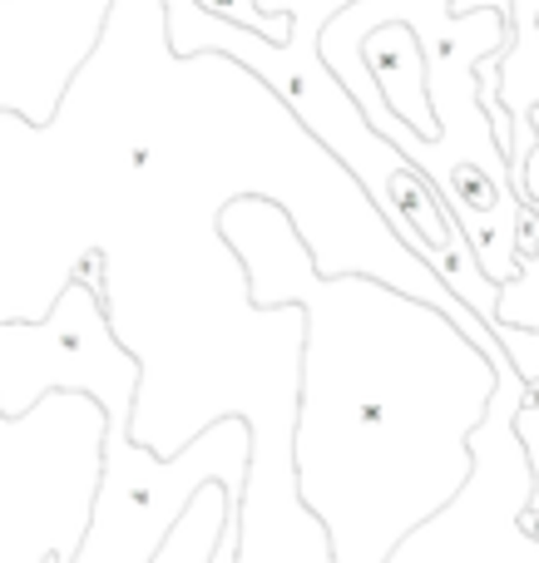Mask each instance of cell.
Here are the masks:
<instances>
[{
	"instance_id": "1",
	"label": "cell",
	"mask_w": 539,
	"mask_h": 563,
	"mask_svg": "<svg viewBox=\"0 0 539 563\" xmlns=\"http://www.w3.org/2000/svg\"><path fill=\"white\" fill-rule=\"evenodd\" d=\"M218 228L257 307L307 311L293 430L307 509L337 563H386L471 485L505 366L431 301L362 273L322 277L273 198H228Z\"/></svg>"
},
{
	"instance_id": "2",
	"label": "cell",
	"mask_w": 539,
	"mask_h": 563,
	"mask_svg": "<svg viewBox=\"0 0 539 563\" xmlns=\"http://www.w3.org/2000/svg\"><path fill=\"white\" fill-rule=\"evenodd\" d=\"M109 410L55 390L30 416H0V563H69L95 525Z\"/></svg>"
},
{
	"instance_id": "3",
	"label": "cell",
	"mask_w": 539,
	"mask_h": 563,
	"mask_svg": "<svg viewBox=\"0 0 539 563\" xmlns=\"http://www.w3.org/2000/svg\"><path fill=\"white\" fill-rule=\"evenodd\" d=\"M139 356L114 336L105 307V247L79 263L59 301L35 321H0V416L20 420L55 390L95 396L109 426L129 430L139 400Z\"/></svg>"
},
{
	"instance_id": "4",
	"label": "cell",
	"mask_w": 539,
	"mask_h": 563,
	"mask_svg": "<svg viewBox=\"0 0 539 563\" xmlns=\"http://www.w3.org/2000/svg\"><path fill=\"white\" fill-rule=\"evenodd\" d=\"M253 440L257 435L248 426V416H223L184 455L158 460L129 430L109 426L95 525L85 534V549L69 563H148L154 549L164 544V534L174 529V519L184 515L188 499L208 479H223V485H233L243 495L248 465H253Z\"/></svg>"
},
{
	"instance_id": "5",
	"label": "cell",
	"mask_w": 539,
	"mask_h": 563,
	"mask_svg": "<svg viewBox=\"0 0 539 563\" xmlns=\"http://www.w3.org/2000/svg\"><path fill=\"white\" fill-rule=\"evenodd\" d=\"M530 380L515 366L501 371L491 416L475 430V475L451 509L421 525L386 563H539V534H525L535 470L515 430V410Z\"/></svg>"
},
{
	"instance_id": "6",
	"label": "cell",
	"mask_w": 539,
	"mask_h": 563,
	"mask_svg": "<svg viewBox=\"0 0 539 563\" xmlns=\"http://www.w3.org/2000/svg\"><path fill=\"white\" fill-rule=\"evenodd\" d=\"M362 59L366 69L376 75L382 85L386 104L406 119L421 139H436L441 124H436V109H431V95H426V55H421V40L406 20H392V25H376L372 40L362 45Z\"/></svg>"
},
{
	"instance_id": "7",
	"label": "cell",
	"mask_w": 539,
	"mask_h": 563,
	"mask_svg": "<svg viewBox=\"0 0 539 563\" xmlns=\"http://www.w3.org/2000/svg\"><path fill=\"white\" fill-rule=\"evenodd\" d=\"M238 505H243V495H238L233 485L208 479V485L188 499L184 515L174 519V529L164 534V544L154 549L148 563H213L228 525L238 519Z\"/></svg>"
},
{
	"instance_id": "8",
	"label": "cell",
	"mask_w": 539,
	"mask_h": 563,
	"mask_svg": "<svg viewBox=\"0 0 539 563\" xmlns=\"http://www.w3.org/2000/svg\"><path fill=\"white\" fill-rule=\"evenodd\" d=\"M501 327H535L539 331V253L520 263V277L501 287V307H495V331Z\"/></svg>"
},
{
	"instance_id": "9",
	"label": "cell",
	"mask_w": 539,
	"mask_h": 563,
	"mask_svg": "<svg viewBox=\"0 0 539 563\" xmlns=\"http://www.w3.org/2000/svg\"><path fill=\"white\" fill-rule=\"evenodd\" d=\"M515 188H520V198L539 203V109H535V148H530V158H525V168L515 174Z\"/></svg>"
}]
</instances>
